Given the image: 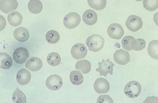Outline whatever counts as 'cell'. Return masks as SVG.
Returning <instances> with one entry per match:
<instances>
[{
	"instance_id": "7",
	"label": "cell",
	"mask_w": 158,
	"mask_h": 103,
	"mask_svg": "<svg viewBox=\"0 0 158 103\" xmlns=\"http://www.w3.org/2000/svg\"><path fill=\"white\" fill-rule=\"evenodd\" d=\"M13 58L17 64H22L26 62L30 56L29 51L25 48L20 47L15 50Z\"/></svg>"
},
{
	"instance_id": "1",
	"label": "cell",
	"mask_w": 158,
	"mask_h": 103,
	"mask_svg": "<svg viewBox=\"0 0 158 103\" xmlns=\"http://www.w3.org/2000/svg\"><path fill=\"white\" fill-rule=\"evenodd\" d=\"M104 42V38L100 35L93 34L88 38L86 44L90 51L98 52L103 48Z\"/></svg>"
},
{
	"instance_id": "9",
	"label": "cell",
	"mask_w": 158,
	"mask_h": 103,
	"mask_svg": "<svg viewBox=\"0 0 158 103\" xmlns=\"http://www.w3.org/2000/svg\"><path fill=\"white\" fill-rule=\"evenodd\" d=\"M94 87L98 94H106L110 89V85L107 80L104 78H99L94 82Z\"/></svg>"
},
{
	"instance_id": "4",
	"label": "cell",
	"mask_w": 158,
	"mask_h": 103,
	"mask_svg": "<svg viewBox=\"0 0 158 103\" xmlns=\"http://www.w3.org/2000/svg\"><path fill=\"white\" fill-rule=\"evenodd\" d=\"M143 22L140 17L132 15L129 16L126 22V26L130 31L136 32L141 29Z\"/></svg>"
},
{
	"instance_id": "2",
	"label": "cell",
	"mask_w": 158,
	"mask_h": 103,
	"mask_svg": "<svg viewBox=\"0 0 158 103\" xmlns=\"http://www.w3.org/2000/svg\"><path fill=\"white\" fill-rule=\"evenodd\" d=\"M142 87L138 82L133 81L127 83L124 91L127 97L131 98L138 97L141 92Z\"/></svg>"
},
{
	"instance_id": "22",
	"label": "cell",
	"mask_w": 158,
	"mask_h": 103,
	"mask_svg": "<svg viewBox=\"0 0 158 103\" xmlns=\"http://www.w3.org/2000/svg\"><path fill=\"white\" fill-rule=\"evenodd\" d=\"M158 41L154 40L150 42L148 47V52L149 56L157 60L158 59Z\"/></svg>"
},
{
	"instance_id": "18",
	"label": "cell",
	"mask_w": 158,
	"mask_h": 103,
	"mask_svg": "<svg viewBox=\"0 0 158 103\" xmlns=\"http://www.w3.org/2000/svg\"><path fill=\"white\" fill-rule=\"evenodd\" d=\"M91 65L90 62L86 60L78 61L75 65L76 69L79 70L83 74H86L90 72L91 70Z\"/></svg>"
},
{
	"instance_id": "28",
	"label": "cell",
	"mask_w": 158,
	"mask_h": 103,
	"mask_svg": "<svg viewBox=\"0 0 158 103\" xmlns=\"http://www.w3.org/2000/svg\"><path fill=\"white\" fill-rule=\"evenodd\" d=\"M143 6L144 8L150 11H152L156 10L158 7V1L154 0H144L143 1Z\"/></svg>"
},
{
	"instance_id": "27",
	"label": "cell",
	"mask_w": 158,
	"mask_h": 103,
	"mask_svg": "<svg viewBox=\"0 0 158 103\" xmlns=\"http://www.w3.org/2000/svg\"><path fill=\"white\" fill-rule=\"evenodd\" d=\"M146 46V42L143 39L139 38L132 41L131 46L132 50L136 51H140L144 49Z\"/></svg>"
},
{
	"instance_id": "6",
	"label": "cell",
	"mask_w": 158,
	"mask_h": 103,
	"mask_svg": "<svg viewBox=\"0 0 158 103\" xmlns=\"http://www.w3.org/2000/svg\"><path fill=\"white\" fill-rule=\"evenodd\" d=\"M46 85L48 88L52 91L60 89L63 85L62 79L59 75L53 74L47 78Z\"/></svg>"
},
{
	"instance_id": "11",
	"label": "cell",
	"mask_w": 158,
	"mask_h": 103,
	"mask_svg": "<svg viewBox=\"0 0 158 103\" xmlns=\"http://www.w3.org/2000/svg\"><path fill=\"white\" fill-rule=\"evenodd\" d=\"M114 59L117 64L125 65L130 61V55L128 52L120 49L117 50L114 53Z\"/></svg>"
},
{
	"instance_id": "8",
	"label": "cell",
	"mask_w": 158,
	"mask_h": 103,
	"mask_svg": "<svg viewBox=\"0 0 158 103\" xmlns=\"http://www.w3.org/2000/svg\"><path fill=\"white\" fill-rule=\"evenodd\" d=\"M71 53L74 58L79 60L85 58L88 53V49L85 45L77 43L71 49Z\"/></svg>"
},
{
	"instance_id": "16",
	"label": "cell",
	"mask_w": 158,
	"mask_h": 103,
	"mask_svg": "<svg viewBox=\"0 0 158 103\" xmlns=\"http://www.w3.org/2000/svg\"><path fill=\"white\" fill-rule=\"evenodd\" d=\"M83 21L88 26H93L98 21V17L96 12L92 10H88L84 12L82 16Z\"/></svg>"
},
{
	"instance_id": "3",
	"label": "cell",
	"mask_w": 158,
	"mask_h": 103,
	"mask_svg": "<svg viewBox=\"0 0 158 103\" xmlns=\"http://www.w3.org/2000/svg\"><path fill=\"white\" fill-rule=\"evenodd\" d=\"M81 22L80 15L76 12H71L66 15L63 19L64 26L69 29H73L77 27Z\"/></svg>"
},
{
	"instance_id": "21",
	"label": "cell",
	"mask_w": 158,
	"mask_h": 103,
	"mask_svg": "<svg viewBox=\"0 0 158 103\" xmlns=\"http://www.w3.org/2000/svg\"><path fill=\"white\" fill-rule=\"evenodd\" d=\"M70 80L73 84L76 86H78L82 84L83 82V75L80 71H73L70 74Z\"/></svg>"
},
{
	"instance_id": "25",
	"label": "cell",
	"mask_w": 158,
	"mask_h": 103,
	"mask_svg": "<svg viewBox=\"0 0 158 103\" xmlns=\"http://www.w3.org/2000/svg\"><path fill=\"white\" fill-rule=\"evenodd\" d=\"M45 39L48 43L55 44L59 41L60 34L55 30H51L48 32L46 34Z\"/></svg>"
},
{
	"instance_id": "24",
	"label": "cell",
	"mask_w": 158,
	"mask_h": 103,
	"mask_svg": "<svg viewBox=\"0 0 158 103\" xmlns=\"http://www.w3.org/2000/svg\"><path fill=\"white\" fill-rule=\"evenodd\" d=\"M47 61L50 66H56L60 65L61 61L60 55L56 52H52L48 54L47 57Z\"/></svg>"
},
{
	"instance_id": "29",
	"label": "cell",
	"mask_w": 158,
	"mask_h": 103,
	"mask_svg": "<svg viewBox=\"0 0 158 103\" xmlns=\"http://www.w3.org/2000/svg\"><path fill=\"white\" fill-rule=\"evenodd\" d=\"M135 38L132 36H127L124 37L122 41V46L123 49L127 51H131L132 49L131 46V44L132 41Z\"/></svg>"
},
{
	"instance_id": "17",
	"label": "cell",
	"mask_w": 158,
	"mask_h": 103,
	"mask_svg": "<svg viewBox=\"0 0 158 103\" xmlns=\"http://www.w3.org/2000/svg\"><path fill=\"white\" fill-rule=\"evenodd\" d=\"M7 21L10 25L16 27L19 26L23 21V17L19 12L12 11L7 16Z\"/></svg>"
},
{
	"instance_id": "12",
	"label": "cell",
	"mask_w": 158,
	"mask_h": 103,
	"mask_svg": "<svg viewBox=\"0 0 158 103\" xmlns=\"http://www.w3.org/2000/svg\"><path fill=\"white\" fill-rule=\"evenodd\" d=\"M19 4L16 0H1L0 1V9L1 10L6 14L16 10Z\"/></svg>"
},
{
	"instance_id": "30",
	"label": "cell",
	"mask_w": 158,
	"mask_h": 103,
	"mask_svg": "<svg viewBox=\"0 0 158 103\" xmlns=\"http://www.w3.org/2000/svg\"><path fill=\"white\" fill-rule=\"evenodd\" d=\"M97 103H113L114 101L108 95H100L97 101Z\"/></svg>"
},
{
	"instance_id": "10",
	"label": "cell",
	"mask_w": 158,
	"mask_h": 103,
	"mask_svg": "<svg viewBox=\"0 0 158 103\" xmlns=\"http://www.w3.org/2000/svg\"><path fill=\"white\" fill-rule=\"evenodd\" d=\"M107 33L109 36L114 39H120L124 35V30L120 25L113 23L108 28Z\"/></svg>"
},
{
	"instance_id": "5",
	"label": "cell",
	"mask_w": 158,
	"mask_h": 103,
	"mask_svg": "<svg viewBox=\"0 0 158 103\" xmlns=\"http://www.w3.org/2000/svg\"><path fill=\"white\" fill-rule=\"evenodd\" d=\"M99 67L96 71L99 73L100 76L106 77L108 74L112 75L113 74V67L114 64L108 59L106 60L103 59L101 62L98 63Z\"/></svg>"
},
{
	"instance_id": "26",
	"label": "cell",
	"mask_w": 158,
	"mask_h": 103,
	"mask_svg": "<svg viewBox=\"0 0 158 103\" xmlns=\"http://www.w3.org/2000/svg\"><path fill=\"white\" fill-rule=\"evenodd\" d=\"M88 2L89 6L91 8L96 10H103L105 8L106 5V0H88Z\"/></svg>"
},
{
	"instance_id": "23",
	"label": "cell",
	"mask_w": 158,
	"mask_h": 103,
	"mask_svg": "<svg viewBox=\"0 0 158 103\" xmlns=\"http://www.w3.org/2000/svg\"><path fill=\"white\" fill-rule=\"evenodd\" d=\"M12 101L14 103H26L27 98L25 95L18 88H17L12 96Z\"/></svg>"
},
{
	"instance_id": "13",
	"label": "cell",
	"mask_w": 158,
	"mask_h": 103,
	"mask_svg": "<svg viewBox=\"0 0 158 103\" xmlns=\"http://www.w3.org/2000/svg\"><path fill=\"white\" fill-rule=\"evenodd\" d=\"M31 78L30 72L25 69L19 70L16 75L17 81L21 85H26L28 84Z\"/></svg>"
},
{
	"instance_id": "14",
	"label": "cell",
	"mask_w": 158,
	"mask_h": 103,
	"mask_svg": "<svg viewBox=\"0 0 158 103\" xmlns=\"http://www.w3.org/2000/svg\"><path fill=\"white\" fill-rule=\"evenodd\" d=\"M25 67L32 72L39 71L43 67L41 60L36 57H32L27 60L25 64Z\"/></svg>"
},
{
	"instance_id": "20",
	"label": "cell",
	"mask_w": 158,
	"mask_h": 103,
	"mask_svg": "<svg viewBox=\"0 0 158 103\" xmlns=\"http://www.w3.org/2000/svg\"><path fill=\"white\" fill-rule=\"evenodd\" d=\"M1 68L4 69H9L12 65V57L6 53H1Z\"/></svg>"
},
{
	"instance_id": "15",
	"label": "cell",
	"mask_w": 158,
	"mask_h": 103,
	"mask_svg": "<svg viewBox=\"0 0 158 103\" xmlns=\"http://www.w3.org/2000/svg\"><path fill=\"white\" fill-rule=\"evenodd\" d=\"M14 36L17 41L20 42H25L29 38V32L28 30L23 27H19L15 29Z\"/></svg>"
},
{
	"instance_id": "19",
	"label": "cell",
	"mask_w": 158,
	"mask_h": 103,
	"mask_svg": "<svg viewBox=\"0 0 158 103\" xmlns=\"http://www.w3.org/2000/svg\"><path fill=\"white\" fill-rule=\"evenodd\" d=\"M28 8L31 13L37 14L41 12L43 6L41 2L39 0H31L28 4Z\"/></svg>"
}]
</instances>
